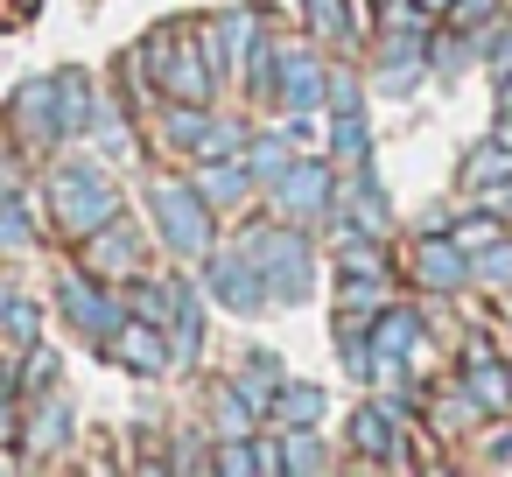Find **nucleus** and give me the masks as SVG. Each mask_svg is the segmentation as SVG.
I'll list each match as a JSON object with an SVG mask.
<instances>
[{"label": "nucleus", "instance_id": "obj_1", "mask_svg": "<svg viewBox=\"0 0 512 477\" xmlns=\"http://www.w3.org/2000/svg\"><path fill=\"white\" fill-rule=\"evenodd\" d=\"M43 211H50V232L78 246L85 232H99V225L120 218L127 204H120V183H113L99 162H50V176H43Z\"/></svg>", "mask_w": 512, "mask_h": 477}, {"label": "nucleus", "instance_id": "obj_2", "mask_svg": "<svg viewBox=\"0 0 512 477\" xmlns=\"http://www.w3.org/2000/svg\"><path fill=\"white\" fill-rule=\"evenodd\" d=\"M239 246L253 253V267H260V281H267V302H281V309L309 302V288H316V246H309L302 225H288V218H253V225L239 232Z\"/></svg>", "mask_w": 512, "mask_h": 477}, {"label": "nucleus", "instance_id": "obj_3", "mask_svg": "<svg viewBox=\"0 0 512 477\" xmlns=\"http://www.w3.org/2000/svg\"><path fill=\"white\" fill-rule=\"evenodd\" d=\"M134 50H141V64H148V78H155L162 99H183V106H211V99H218V78H211V64H204L197 22H162V29H148Z\"/></svg>", "mask_w": 512, "mask_h": 477}, {"label": "nucleus", "instance_id": "obj_4", "mask_svg": "<svg viewBox=\"0 0 512 477\" xmlns=\"http://www.w3.org/2000/svg\"><path fill=\"white\" fill-rule=\"evenodd\" d=\"M148 218L169 260H204L218 246V211L197 197L190 176H148Z\"/></svg>", "mask_w": 512, "mask_h": 477}, {"label": "nucleus", "instance_id": "obj_5", "mask_svg": "<svg viewBox=\"0 0 512 477\" xmlns=\"http://www.w3.org/2000/svg\"><path fill=\"white\" fill-rule=\"evenodd\" d=\"M344 442H351V456L365 463V470H407L414 463V435H407V407L400 400H365L358 414H351V428H344Z\"/></svg>", "mask_w": 512, "mask_h": 477}, {"label": "nucleus", "instance_id": "obj_6", "mask_svg": "<svg viewBox=\"0 0 512 477\" xmlns=\"http://www.w3.org/2000/svg\"><path fill=\"white\" fill-rule=\"evenodd\" d=\"M330 190H337V162H316V155H295V162H288V176H281V183L267 190V211L309 232L316 218H330Z\"/></svg>", "mask_w": 512, "mask_h": 477}, {"label": "nucleus", "instance_id": "obj_7", "mask_svg": "<svg viewBox=\"0 0 512 477\" xmlns=\"http://www.w3.org/2000/svg\"><path fill=\"white\" fill-rule=\"evenodd\" d=\"M57 309H64V323L71 330H85L92 344L127 316V295L113 288V281H99V274H85V267H57Z\"/></svg>", "mask_w": 512, "mask_h": 477}, {"label": "nucleus", "instance_id": "obj_8", "mask_svg": "<svg viewBox=\"0 0 512 477\" xmlns=\"http://www.w3.org/2000/svg\"><path fill=\"white\" fill-rule=\"evenodd\" d=\"M260 22H267L260 8H225V15H197V43H204V64H211L218 92H225V85H239V71H246V50H253Z\"/></svg>", "mask_w": 512, "mask_h": 477}, {"label": "nucleus", "instance_id": "obj_9", "mask_svg": "<svg viewBox=\"0 0 512 477\" xmlns=\"http://www.w3.org/2000/svg\"><path fill=\"white\" fill-rule=\"evenodd\" d=\"M330 99V50L316 43H281V64H274V99L281 113H323Z\"/></svg>", "mask_w": 512, "mask_h": 477}, {"label": "nucleus", "instance_id": "obj_10", "mask_svg": "<svg viewBox=\"0 0 512 477\" xmlns=\"http://www.w3.org/2000/svg\"><path fill=\"white\" fill-rule=\"evenodd\" d=\"M78 267L85 274H99V281H113V288H127L141 267H148V239L134 232V218L120 211V218H106L99 232H85L78 239Z\"/></svg>", "mask_w": 512, "mask_h": 477}, {"label": "nucleus", "instance_id": "obj_11", "mask_svg": "<svg viewBox=\"0 0 512 477\" xmlns=\"http://www.w3.org/2000/svg\"><path fill=\"white\" fill-rule=\"evenodd\" d=\"M204 295L225 302L232 316H260V309H267V281H260V267H253V253H246L239 239L204 253Z\"/></svg>", "mask_w": 512, "mask_h": 477}, {"label": "nucleus", "instance_id": "obj_12", "mask_svg": "<svg viewBox=\"0 0 512 477\" xmlns=\"http://www.w3.org/2000/svg\"><path fill=\"white\" fill-rule=\"evenodd\" d=\"M99 351H106L120 372H134V379H169V372H176V358H169V330L148 323V316H134V309L99 337Z\"/></svg>", "mask_w": 512, "mask_h": 477}, {"label": "nucleus", "instance_id": "obj_13", "mask_svg": "<svg viewBox=\"0 0 512 477\" xmlns=\"http://www.w3.org/2000/svg\"><path fill=\"white\" fill-rule=\"evenodd\" d=\"M456 386L484 407V414H512V365H505V351H498V337H463V351H456Z\"/></svg>", "mask_w": 512, "mask_h": 477}, {"label": "nucleus", "instance_id": "obj_14", "mask_svg": "<svg viewBox=\"0 0 512 477\" xmlns=\"http://www.w3.org/2000/svg\"><path fill=\"white\" fill-rule=\"evenodd\" d=\"M330 225H351V232H372V239H393V204L379 190L372 169H337V190H330Z\"/></svg>", "mask_w": 512, "mask_h": 477}, {"label": "nucleus", "instance_id": "obj_15", "mask_svg": "<svg viewBox=\"0 0 512 477\" xmlns=\"http://www.w3.org/2000/svg\"><path fill=\"white\" fill-rule=\"evenodd\" d=\"M407 281L421 295H463L470 288V253L449 239V232H421L407 246Z\"/></svg>", "mask_w": 512, "mask_h": 477}, {"label": "nucleus", "instance_id": "obj_16", "mask_svg": "<svg viewBox=\"0 0 512 477\" xmlns=\"http://www.w3.org/2000/svg\"><path fill=\"white\" fill-rule=\"evenodd\" d=\"M190 183H197V197L225 218V211H246V204H260V183L246 176V162L239 155H204L197 169H190Z\"/></svg>", "mask_w": 512, "mask_h": 477}, {"label": "nucleus", "instance_id": "obj_17", "mask_svg": "<svg viewBox=\"0 0 512 477\" xmlns=\"http://www.w3.org/2000/svg\"><path fill=\"white\" fill-rule=\"evenodd\" d=\"M15 442H29V463H50V449L71 442V407H64L57 393H36L29 414H22V435H15Z\"/></svg>", "mask_w": 512, "mask_h": 477}, {"label": "nucleus", "instance_id": "obj_18", "mask_svg": "<svg viewBox=\"0 0 512 477\" xmlns=\"http://www.w3.org/2000/svg\"><path fill=\"white\" fill-rule=\"evenodd\" d=\"M393 302V274H337V323H365Z\"/></svg>", "mask_w": 512, "mask_h": 477}, {"label": "nucleus", "instance_id": "obj_19", "mask_svg": "<svg viewBox=\"0 0 512 477\" xmlns=\"http://www.w3.org/2000/svg\"><path fill=\"white\" fill-rule=\"evenodd\" d=\"M323 120H330V134H323L330 162L337 169H372V120H365V106L358 113H323Z\"/></svg>", "mask_w": 512, "mask_h": 477}, {"label": "nucleus", "instance_id": "obj_20", "mask_svg": "<svg viewBox=\"0 0 512 477\" xmlns=\"http://www.w3.org/2000/svg\"><path fill=\"white\" fill-rule=\"evenodd\" d=\"M239 162H246V176L260 183V197L288 176V162H295V141L288 134H246V148H239Z\"/></svg>", "mask_w": 512, "mask_h": 477}, {"label": "nucleus", "instance_id": "obj_21", "mask_svg": "<svg viewBox=\"0 0 512 477\" xmlns=\"http://www.w3.org/2000/svg\"><path fill=\"white\" fill-rule=\"evenodd\" d=\"M323 407H330V393H323V386H309V379H281V393H274L267 421H274V428H316V421H323Z\"/></svg>", "mask_w": 512, "mask_h": 477}, {"label": "nucleus", "instance_id": "obj_22", "mask_svg": "<svg viewBox=\"0 0 512 477\" xmlns=\"http://www.w3.org/2000/svg\"><path fill=\"white\" fill-rule=\"evenodd\" d=\"M302 36L316 50H344L351 57V0H302Z\"/></svg>", "mask_w": 512, "mask_h": 477}, {"label": "nucleus", "instance_id": "obj_23", "mask_svg": "<svg viewBox=\"0 0 512 477\" xmlns=\"http://www.w3.org/2000/svg\"><path fill=\"white\" fill-rule=\"evenodd\" d=\"M505 176H512V141H505V134H484V141L463 155V190L477 197L484 183H505Z\"/></svg>", "mask_w": 512, "mask_h": 477}, {"label": "nucleus", "instance_id": "obj_24", "mask_svg": "<svg viewBox=\"0 0 512 477\" xmlns=\"http://www.w3.org/2000/svg\"><path fill=\"white\" fill-rule=\"evenodd\" d=\"M232 386L260 407V421H267V407H274V393H281V358H267V351H246L239 358V372H232Z\"/></svg>", "mask_w": 512, "mask_h": 477}, {"label": "nucleus", "instance_id": "obj_25", "mask_svg": "<svg viewBox=\"0 0 512 477\" xmlns=\"http://www.w3.org/2000/svg\"><path fill=\"white\" fill-rule=\"evenodd\" d=\"M428 421H435L442 435H456V428H477V421H484V407H477L456 379H442V386L428 393Z\"/></svg>", "mask_w": 512, "mask_h": 477}, {"label": "nucleus", "instance_id": "obj_26", "mask_svg": "<svg viewBox=\"0 0 512 477\" xmlns=\"http://www.w3.org/2000/svg\"><path fill=\"white\" fill-rule=\"evenodd\" d=\"M281 456H288V470H337L344 463V449L323 442L316 428H281Z\"/></svg>", "mask_w": 512, "mask_h": 477}, {"label": "nucleus", "instance_id": "obj_27", "mask_svg": "<svg viewBox=\"0 0 512 477\" xmlns=\"http://www.w3.org/2000/svg\"><path fill=\"white\" fill-rule=\"evenodd\" d=\"M211 428H218V435H253V428H260V407L225 379V386H211Z\"/></svg>", "mask_w": 512, "mask_h": 477}, {"label": "nucleus", "instance_id": "obj_28", "mask_svg": "<svg viewBox=\"0 0 512 477\" xmlns=\"http://www.w3.org/2000/svg\"><path fill=\"white\" fill-rule=\"evenodd\" d=\"M470 281H477V288H491V295H512V232H505V239H491L484 253H470Z\"/></svg>", "mask_w": 512, "mask_h": 477}, {"label": "nucleus", "instance_id": "obj_29", "mask_svg": "<svg viewBox=\"0 0 512 477\" xmlns=\"http://www.w3.org/2000/svg\"><path fill=\"white\" fill-rule=\"evenodd\" d=\"M57 379H64V365H57V351L36 337V344H22V400H36V393H57Z\"/></svg>", "mask_w": 512, "mask_h": 477}, {"label": "nucleus", "instance_id": "obj_30", "mask_svg": "<svg viewBox=\"0 0 512 477\" xmlns=\"http://www.w3.org/2000/svg\"><path fill=\"white\" fill-rule=\"evenodd\" d=\"M36 246V225H29V204L0 183V253H29Z\"/></svg>", "mask_w": 512, "mask_h": 477}, {"label": "nucleus", "instance_id": "obj_31", "mask_svg": "<svg viewBox=\"0 0 512 477\" xmlns=\"http://www.w3.org/2000/svg\"><path fill=\"white\" fill-rule=\"evenodd\" d=\"M449 239H456V246H463V253H484V246H491V239H505V218H498V211H484V204H477V211H470V218H463V225H456V232H449Z\"/></svg>", "mask_w": 512, "mask_h": 477}, {"label": "nucleus", "instance_id": "obj_32", "mask_svg": "<svg viewBox=\"0 0 512 477\" xmlns=\"http://www.w3.org/2000/svg\"><path fill=\"white\" fill-rule=\"evenodd\" d=\"M0 323H8V337H15V351L43 337V309H36L29 295H8V309H0Z\"/></svg>", "mask_w": 512, "mask_h": 477}, {"label": "nucleus", "instance_id": "obj_33", "mask_svg": "<svg viewBox=\"0 0 512 477\" xmlns=\"http://www.w3.org/2000/svg\"><path fill=\"white\" fill-rule=\"evenodd\" d=\"M491 15H505V0H449V15H442V22H449V29H463V36H477Z\"/></svg>", "mask_w": 512, "mask_h": 477}, {"label": "nucleus", "instance_id": "obj_34", "mask_svg": "<svg viewBox=\"0 0 512 477\" xmlns=\"http://www.w3.org/2000/svg\"><path fill=\"white\" fill-rule=\"evenodd\" d=\"M477 43H484L491 71H512V15H491V22L477 29Z\"/></svg>", "mask_w": 512, "mask_h": 477}, {"label": "nucleus", "instance_id": "obj_35", "mask_svg": "<svg viewBox=\"0 0 512 477\" xmlns=\"http://www.w3.org/2000/svg\"><path fill=\"white\" fill-rule=\"evenodd\" d=\"M253 477H288V456H281V435H260V428H253Z\"/></svg>", "mask_w": 512, "mask_h": 477}, {"label": "nucleus", "instance_id": "obj_36", "mask_svg": "<svg viewBox=\"0 0 512 477\" xmlns=\"http://www.w3.org/2000/svg\"><path fill=\"white\" fill-rule=\"evenodd\" d=\"M477 204H484V211H498V218L512 225V176H505V183H484V190H477Z\"/></svg>", "mask_w": 512, "mask_h": 477}, {"label": "nucleus", "instance_id": "obj_37", "mask_svg": "<svg viewBox=\"0 0 512 477\" xmlns=\"http://www.w3.org/2000/svg\"><path fill=\"white\" fill-rule=\"evenodd\" d=\"M498 463H512V428H491L484 435V470H498Z\"/></svg>", "mask_w": 512, "mask_h": 477}, {"label": "nucleus", "instance_id": "obj_38", "mask_svg": "<svg viewBox=\"0 0 512 477\" xmlns=\"http://www.w3.org/2000/svg\"><path fill=\"white\" fill-rule=\"evenodd\" d=\"M491 134L512 141V71H498V127H491Z\"/></svg>", "mask_w": 512, "mask_h": 477}, {"label": "nucleus", "instance_id": "obj_39", "mask_svg": "<svg viewBox=\"0 0 512 477\" xmlns=\"http://www.w3.org/2000/svg\"><path fill=\"white\" fill-rule=\"evenodd\" d=\"M22 435V414H15V393H0V442Z\"/></svg>", "mask_w": 512, "mask_h": 477}, {"label": "nucleus", "instance_id": "obj_40", "mask_svg": "<svg viewBox=\"0 0 512 477\" xmlns=\"http://www.w3.org/2000/svg\"><path fill=\"white\" fill-rule=\"evenodd\" d=\"M407 8H414V15H428V22H442V15H449V0H407Z\"/></svg>", "mask_w": 512, "mask_h": 477}, {"label": "nucleus", "instance_id": "obj_41", "mask_svg": "<svg viewBox=\"0 0 512 477\" xmlns=\"http://www.w3.org/2000/svg\"><path fill=\"white\" fill-rule=\"evenodd\" d=\"M8 295H15V288H8V281H0V309H8Z\"/></svg>", "mask_w": 512, "mask_h": 477}]
</instances>
